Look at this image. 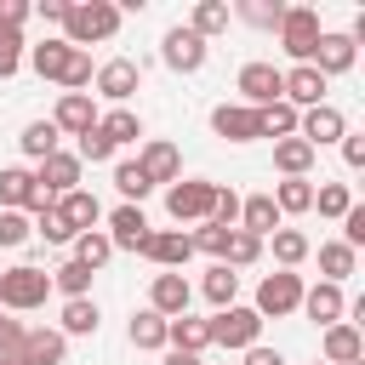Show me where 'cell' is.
<instances>
[{"instance_id": "6f0895ef", "label": "cell", "mask_w": 365, "mask_h": 365, "mask_svg": "<svg viewBox=\"0 0 365 365\" xmlns=\"http://www.w3.org/2000/svg\"><path fill=\"white\" fill-rule=\"evenodd\" d=\"M34 11H40V17H46V23H63V17H68V0H40V6H34Z\"/></svg>"}, {"instance_id": "8fae6325", "label": "cell", "mask_w": 365, "mask_h": 365, "mask_svg": "<svg viewBox=\"0 0 365 365\" xmlns=\"http://www.w3.org/2000/svg\"><path fill=\"white\" fill-rule=\"evenodd\" d=\"M34 188H40V194H51V200L74 194V188H80V154H68V148L46 154V160L34 165Z\"/></svg>"}, {"instance_id": "d4e9b609", "label": "cell", "mask_w": 365, "mask_h": 365, "mask_svg": "<svg viewBox=\"0 0 365 365\" xmlns=\"http://www.w3.org/2000/svg\"><path fill=\"white\" fill-rule=\"evenodd\" d=\"M68 359V336L63 331H23V365H63Z\"/></svg>"}, {"instance_id": "484cf974", "label": "cell", "mask_w": 365, "mask_h": 365, "mask_svg": "<svg viewBox=\"0 0 365 365\" xmlns=\"http://www.w3.org/2000/svg\"><path fill=\"white\" fill-rule=\"evenodd\" d=\"M68 40H40V46H29L23 57H29V68L40 74V80H63V68H68Z\"/></svg>"}, {"instance_id": "3957f363", "label": "cell", "mask_w": 365, "mask_h": 365, "mask_svg": "<svg viewBox=\"0 0 365 365\" xmlns=\"http://www.w3.org/2000/svg\"><path fill=\"white\" fill-rule=\"evenodd\" d=\"M211 200H217V182H205V177H177L165 188L171 222H211Z\"/></svg>"}, {"instance_id": "f35d334b", "label": "cell", "mask_w": 365, "mask_h": 365, "mask_svg": "<svg viewBox=\"0 0 365 365\" xmlns=\"http://www.w3.org/2000/svg\"><path fill=\"white\" fill-rule=\"evenodd\" d=\"M268 240H274V262H279V268H297V262H308V251H314L302 228H274Z\"/></svg>"}, {"instance_id": "db71d44e", "label": "cell", "mask_w": 365, "mask_h": 365, "mask_svg": "<svg viewBox=\"0 0 365 365\" xmlns=\"http://www.w3.org/2000/svg\"><path fill=\"white\" fill-rule=\"evenodd\" d=\"M11 354H23V325L0 314V359H11Z\"/></svg>"}, {"instance_id": "ba28073f", "label": "cell", "mask_w": 365, "mask_h": 365, "mask_svg": "<svg viewBox=\"0 0 365 365\" xmlns=\"http://www.w3.org/2000/svg\"><path fill=\"white\" fill-rule=\"evenodd\" d=\"M91 86H97V97H108L114 108H125V103L137 97V86H143V63H131V57H108V63L91 68Z\"/></svg>"}, {"instance_id": "ab89813d", "label": "cell", "mask_w": 365, "mask_h": 365, "mask_svg": "<svg viewBox=\"0 0 365 365\" xmlns=\"http://www.w3.org/2000/svg\"><path fill=\"white\" fill-rule=\"evenodd\" d=\"M108 257H114V245H108V234H103V228H91V234H74V262H86V268L97 274Z\"/></svg>"}, {"instance_id": "681fc988", "label": "cell", "mask_w": 365, "mask_h": 365, "mask_svg": "<svg viewBox=\"0 0 365 365\" xmlns=\"http://www.w3.org/2000/svg\"><path fill=\"white\" fill-rule=\"evenodd\" d=\"M29 234H34V222H29L23 211H0V245H6V251H11V245H23Z\"/></svg>"}, {"instance_id": "d6a6232c", "label": "cell", "mask_w": 365, "mask_h": 365, "mask_svg": "<svg viewBox=\"0 0 365 365\" xmlns=\"http://www.w3.org/2000/svg\"><path fill=\"white\" fill-rule=\"evenodd\" d=\"M17 143H23V154H29V160H34V165H40V160H46V154H57V148H63V131H57V125H51V120H29V125H23V137H17Z\"/></svg>"}, {"instance_id": "8d00e7d4", "label": "cell", "mask_w": 365, "mask_h": 365, "mask_svg": "<svg viewBox=\"0 0 365 365\" xmlns=\"http://www.w3.org/2000/svg\"><path fill=\"white\" fill-rule=\"evenodd\" d=\"M114 188H120V200H125V205H143V200L154 194V182L143 177V165H137V160H114Z\"/></svg>"}, {"instance_id": "f907efd6", "label": "cell", "mask_w": 365, "mask_h": 365, "mask_svg": "<svg viewBox=\"0 0 365 365\" xmlns=\"http://www.w3.org/2000/svg\"><path fill=\"white\" fill-rule=\"evenodd\" d=\"M211 222H222V228H234V222H240V194H234V188H222V182H217V200H211Z\"/></svg>"}, {"instance_id": "5b68a950", "label": "cell", "mask_w": 365, "mask_h": 365, "mask_svg": "<svg viewBox=\"0 0 365 365\" xmlns=\"http://www.w3.org/2000/svg\"><path fill=\"white\" fill-rule=\"evenodd\" d=\"M319 11L314 6H285V17H279V46H285V57H297V63H314V46H319Z\"/></svg>"}, {"instance_id": "7bdbcfd3", "label": "cell", "mask_w": 365, "mask_h": 365, "mask_svg": "<svg viewBox=\"0 0 365 365\" xmlns=\"http://www.w3.org/2000/svg\"><path fill=\"white\" fill-rule=\"evenodd\" d=\"M228 234H234V228H222V222H200V228H194V234H188V245H194V251H205V257H217V262H222V251H228Z\"/></svg>"}, {"instance_id": "816d5d0a", "label": "cell", "mask_w": 365, "mask_h": 365, "mask_svg": "<svg viewBox=\"0 0 365 365\" xmlns=\"http://www.w3.org/2000/svg\"><path fill=\"white\" fill-rule=\"evenodd\" d=\"M342 245H365V205H348V217H342Z\"/></svg>"}, {"instance_id": "e575fe53", "label": "cell", "mask_w": 365, "mask_h": 365, "mask_svg": "<svg viewBox=\"0 0 365 365\" xmlns=\"http://www.w3.org/2000/svg\"><path fill=\"white\" fill-rule=\"evenodd\" d=\"M91 279H97V274H91L86 262H74V257L51 268V291H63V302H74V297H91Z\"/></svg>"}, {"instance_id": "52a82bcc", "label": "cell", "mask_w": 365, "mask_h": 365, "mask_svg": "<svg viewBox=\"0 0 365 365\" xmlns=\"http://www.w3.org/2000/svg\"><path fill=\"white\" fill-rule=\"evenodd\" d=\"M205 57H211V46H205L188 23L165 29V40H160V63H165L171 74H200V68H205Z\"/></svg>"}, {"instance_id": "603a6c76", "label": "cell", "mask_w": 365, "mask_h": 365, "mask_svg": "<svg viewBox=\"0 0 365 365\" xmlns=\"http://www.w3.org/2000/svg\"><path fill=\"white\" fill-rule=\"evenodd\" d=\"M57 217H63L74 234H91V228L103 222V205H97V194H91V188H74V194H63V200H57Z\"/></svg>"}, {"instance_id": "f546056e", "label": "cell", "mask_w": 365, "mask_h": 365, "mask_svg": "<svg viewBox=\"0 0 365 365\" xmlns=\"http://www.w3.org/2000/svg\"><path fill=\"white\" fill-rule=\"evenodd\" d=\"M125 336H131V348L160 354V348H165V319H160L154 308H137V314H131V325H125Z\"/></svg>"}, {"instance_id": "7a4b0ae2", "label": "cell", "mask_w": 365, "mask_h": 365, "mask_svg": "<svg viewBox=\"0 0 365 365\" xmlns=\"http://www.w3.org/2000/svg\"><path fill=\"white\" fill-rule=\"evenodd\" d=\"M46 297H51V274L46 268L17 262V268L0 274V308L6 314H34V308H46Z\"/></svg>"}, {"instance_id": "1f68e13d", "label": "cell", "mask_w": 365, "mask_h": 365, "mask_svg": "<svg viewBox=\"0 0 365 365\" xmlns=\"http://www.w3.org/2000/svg\"><path fill=\"white\" fill-rule=\"evenodd\" d=\"M97 131H103L114 148H125V143L143 137V114H131V108H108V114H97Z\"/></svg>"}, {"instance_id": "836d02e7", "label": "cell", "mask_w": 365, "mask_h": 365, "mask_svg": "<svg viewBox=\"0 0 365 365\" xmlns=\"http://www.w3.org/2000/svg\"><path fill=\"white\" fill-rule=\"evenodd\" d=\"M354 268H359V251H354V245H342V240H325V245H319V274H325L331 285H342Z\"/></svg>"}, {"instance_id": "9a60e30c", "label": "cell", "mask_w": 365, "mask_h": 365, "mask_svg": "<svg viewBox=\"0 0 365 365\" xmlns=\"http://www.w3.org/2000/svg\"><path fill=\"white\" fill-rule=\"evenodd\" d=\"M51 125H57L63 137H86V131L97 125V103H91V91H63L57 108H51Z\"/></svg>"}, {"instance_id": "c3c4849f", "label": "cell", "mask_w": 365, "mask_h": 365, "mask_svg": "<svg viewBox=\"0 0 365 365\" xmlns=\"http://www.w3.org/2000/svg\"><path fill=\"white\" fill-rule=\"evenodd\" d=\"M57 86H63V91H86V86H91V57H86V51H68V68H63Z\"/></svg>"}, {"instance_id": "cb8c5ba5", "label": "cell", "mask_w": 365, "mask_h": 365, "mask_svg": "<svg viewBox=\"0 0 365 365\" xmlns=\"http://www.w3.org/2000/svg\"><path fill=\"white\" fill-rule=\"evenodd\" d=\"M165 348L205 354V348H211V319H194V314H177V319H165Z\"/></svg>"}, {"instance_id": "277c9868", "label": "cell", "mask_w": 365, "mask_h": 365, "mask_svg": "<svg viewBox=\"0 0 365 365\" xmlns=\"http://www.w3.org/2000/svg\"><path fill=\"white\" fill-rule=\"evenodd\" d=\"M262 319H285V314H297L302 308V274H291V268H274V274H262V285H257V302H251Z\"/></svg>"}, {"instance_id": "7c38bea8", "label": "cell", "mask_w": 365, "mask_h": 365, "mask_svg": "<svg viewBox=\"0 0 365 365\" xmlns=\"http://www.w3.org/2000/svg\"><path fill=\"white\" fill-rule=\"evenodd\" d=\"M103 234H108V245H114V251H137V257H143V245H148V234H154V228H148L143 205H114Z\"/></svg>"}, {"instance_id": "91938a15", "label": "cell", "mask_w": 365, "mask_h": 365, "mask_svg": "<svg viewBox=\"0 0 365 365\" xmlns=\"http://www.w3.org/2000/svg\"><path fill=\"white\" fill-rule=\"evenodd\" d=\"M0 365H23V354H11V359H0Z\"/></svg>"}, {"instance_id": "6da1fadb", "label": "cell", "mask_w": 365, "mask_h": 365, "mask_svg": "<svg viewBox=\"0 0 365 365\" xmlns=\"http://www.w3.org/2000/svg\"><path fill=\"white\" fill-rule=\"evenodd\" d=\"M120 34V6L114 0H68V17H63V40L74 51L86 46H103Z\"/></svg>"}, {"instance_id": "44dd1931", "label": "cell", "mask_w": 365, "mask_h": 365, "mask_svg": "<svg viewBox=\"0 0 365 365\" xmlns=\"http://www.w3.org/2000/svg\"><path fill=\"white\" fill-rule=\"evenodd\" d=\"M143 257H148L154 268H182V262L194 257V245H188V234H182V228H154V234H148V245H143Z\"/></svg>"}, {"instance_id": "680465c9", "label": "cell", "mask_w": 365, "mask_h": 365, "mask_svg": "<svg viewBox=\"0 0 365 365\" xmlns=\"http://www.w3.org/2000/svg\"><path fill=\"white\" fill-rule=\"evenodd\" d=\"M160 365H205V359H200V354H182V348H165Z\"/></svg>"}, {"instance_id": "74e56055", "label": "cell", "mask_w": 365, "mask_h": 365, "mask_svg": "<svg viewBox=\"0 0 365 365\" xmlns=\"http://www.w3.org/2000/svg\"><path fill=\"white\" fill-rule=\"evenodd\" d=\"M228 17H234V11H228V0H200V6H194V17H188V29L211 46V34H222V29H228Z\"/></svg>"}, {"instance_id": "bcb514c9", "label": "cell", "mask_w": 365, "mask_h": 365, "mask_svg": "<svg viewBox=\"0 0 365 365\" xmlns=\"http://www.w3.org/2000/svg\"><path fill=\"white\" fill-rule=\"evenodd\" d=\"M34 234H40L46 245H74V228H68V222L57 217V205H46V211L34 217Z\"/></svg>"}, {"instance_id": "94428289", "label": "cell", "mask_w": 365, "mask_h": 365, "mask_svg": "<svg viewBox=\"0 0 365 365\" xmlns=\"http://www.w3.org/2000/svg\"><path fill=\"white\" fill-rule=\"evenodd\" d=\"M314 365H325V359H314Z\"/></svg>"}, {"instance_id": "4316f807", "label": "cell", "mask_w": 365, "mask_h": 365, "mask_svg": "<svg viewBox=\"0 0 365 365\" xmlns=\"http://www.w3.org/2000/svg\"><path fill=\"white\" fill-rule=\"evenodd\" d=\"M268 200L279 205V217H302V211H314V182L308 177H285V182H274Z\"/></svg>"}, {"instance_id": "b9f144b4", "label": "cell", "mask_w": 365, "mask_h": 365, "mask_svg": "<svg viewBox=\"0 0 365 365\" xmlns=\"http://www.w3.org/2000/svg\"><path fill=\"white\" fill-rule=\"evenodd\" d=\"M234 17H245L251 29H279L285 6H279V0H240V6H234Z\"/></svg>"}, {"instance_id": "4dcf8cb0", "label": "cell", "mask_w": 365, "mask_h": 365, "mask_svg": "<svg viewBox=\"0 0 365 365\" xmlns=\"http://www.w3.org/2000/svg\"><path fill=\"white\" fill-rule=\"evenodd\" d=\"M257 137H274V143H285V137H297V108L279 97V103H268V108H257Z\"/></svg>"}, {"instance_id": "e0dca14e", "label": "cell", "mask_w": 365, "mask_h": 365, "mask_svg": "<svg viewBox=\"0 0 365 365\" xmlns=\"http://www.w3.org/2000/svg\"><path fill=\"white\" fill-rule=\"evenodd\" d=\"M319 359H325V365H354V359H365V336H359V325H354V319L325 325V336H319Z\"/></svg>"}, {"instance_id": "11a10c76", "label": "cell", "mask_w": 365, "mask_h": 365, "mask_svg": "<svg viewBox=\"0 0 365 365\" xmlns=\"http://www.w3.org/2000/svg\"><path fill=\"white\" fill-rule=\"evenodd\" d=\"M29 11H34L29 0H0V23H6V29H23V23H29Z\"/></svg>"}, {"instance_id": "30bf717a", "label": "cell", "mask_w": 365, "mask_h": 365, "mask_svg": "<svg viewBox=\"0 0 365 365\" xmlns=\"http://www.w3.org/2000/svg\"><path fill=\"white\" fill-rule=\"evenodd\" d=\"M342 131H348V120H342V108L336 103H319V108H302L297 114V137L319 154L325 143H342Z\"/></svg>"}, {"instance_id": "ac0fdd59", "label": "cell", "mask_w": 365, "mask_h": 365, "mask_svg": "<svg viewBox=\"0 0 365 365\" xmlns=\"http://www.w3.org/2000/svg\"><path fill=\"white\" fill-rule=\"evenodd\" d=\"M137 165H143V177L160 188H171L177 177H182V154H177V143H165V137H154V143H143V154H137Z\"/></svg>"}, {"instance_id": "4fadbf2b", "label": "cell", "mask_w": 365, "mask_h": 365, "mask_svg": "<svg viewBox=\"0 0 365 365\" xmlns=\"http://www.w3.org/2000/svg\"><path fill=\"white\" fill-rule=\"evenodd\" d=\"M188 297H194V285L182 279V268H160V274H154V285H148V308H154L160 319L188 314Z\"/></svg>"}, {"instance_id": "9c48e42d", "label": "cell", "mask_w": 365, "mask_h": 365, "mask_svg": "<svg viewBox=\"0 0 365 365\" xmlns=\"http://www.w3.org/2000/svg\"><path fill=\"white\" fill-rule=\"evenodd\" d=\"M234 86H240L245 108H268V103H279V91H285V68H274V63H245Z\"/></svg>"}, {"instance_id": "f1b7e54d", "label": "cell", "mask_w": 365, "mask_h": 365, "mask_svg": "<svg viewBox=\"0 0 365 365\" xmlns=\"http://www.w3.org/2000/svg\"><path fill=\"white\" fill-rule=\"evenodd\" d=\"M97 325H103V308L91 302V297H74V302H63V336H97Z\"/></svg>"}, {"instance_id": "7402d4cb", "label": "cell", "mask_w": 365, "mask_h": 365, "mask_svg": "<svg viewBox=\"0 0 365 365\" xmlns=\"http://www.w3.org/2000/svg\"><path fill=\"white\" fill-rule=\"evenodd\" d=\"M354 57H359V46H354L348 34H319V46H314V68H319L325 80H331V74H348Z\"/></svg>"}, {"instance_id": "5bb4252c", "label": "cell", "mask_w": 365, "mask_h": 365, "mask_svg": "<svg viewBox=\"0 0 365 365\" xmlns=\"http://www.w3.org/2000/svg\"><path fill=\"white\" fill-rule=\"evenodd\" d=\"M325 86H331V80H325L314 63H297V68H285V91H279V97L302 114V108H319V103H325Z\"/></svg>"}, {"instance_id": "d6986e66", "label": "cell", "mask_w": 365, "mask_h": 365, "mask_svg": "<svg viewBox=\"0 0 365 365\" xmlns=\"http://www.w3.org/2000/svg\"><path fill=\"white\" fill-rule=\"evenodd\" d=\"M211 131H217L222 143H257V108H245V103H217V108H211Z\"/></svg>"}, {"instance_id": "7dc6e473", "label": "cell", "mask_w": 365, "mask_h": 365, "mask_svg": "<svg viewBox=\"0 0 365 365\" xmlns=\"http://www.w3.org/2000/svg\"><path fill=\"white\" fill-rule=\"evenodd\" d=\"M74 154H80V165H86V160H91V165H108V160H114V143H108V137L91 125V131L80 137V148H74Z\"/></svg>"}, {"instance_id": "8992f818", "label": "cell", "mask_w": 365, "mask_h": 365, "mask_svg": "<svg viewBox=\"0 0 365 365\" xmlns=\"http://www.w3.org/2000/svg\"><path fill=\"white\" fill-rule=\"evenodd\" d=\"M211 342L240 348V354L257 348V342H262V314H257V308H240V302H234V308H217V314H211Z\"/></svg>"}, {"instance_id": "ffe728a7", "label": "cell", "mask_w": 365, "mask_h": 365, "mask_svg": "<svg viewBox=\"0 0 365 365\" xmlns=\"http://www.w3.org/2000/svg\"><path fill=\"white\" fill-rule=\"evenodd\" d=\"M240 234H251V240H268L274 228H285V217H279V205L268 200V194H245L240 200V222H234Z\"/></svg>"}, {"instance_id": "60d3db41", "label": "cell", "mask_w": 365, "mask_h": 365, "mask_svg": "<svg viewBox=\"0 0 365 365\" xmlns=\"http://www.w3.org/2000/svg\"><path fill=\"white\" fill-rule=\"evenodd\" d=\"M314 205H319V217L342 222L348 205H354V194H348V182H319V188H314Z\"/></svg>"}, {"instance_id": "83f0119b", "label": "cell", "mask_w": 365, "mask_h": 365, "mask_svg": "<svg viewBox=\"0 0 365 365\" xmlns=\"http://www.w3.org/2000/svg\"><path fill=\"white\" fill-rule=\"evenodd\" d=\"M200 291H205L211 308H234V297H240V274H234L228 262H211L205 279H200Z\"/></svg>"}, {"instance_id": "9f6ffc18", "label": "cell", "mask_w": 365, "mask_h": 365, "mask_svg": "<svg viewBox=\"0 0 365 365\" xmlns=\"http://www.w3.org/2000/svg\"><path fill=\"white\" fill-rule=\"evenodd\" d=\"M245 365H285V354H279V348H262V342H257V348H245Z\"/></svg>"}, {"instance_id": "2e32d148", "label": "cell", "mask_w": 365, "mask_h": 365, "mask_svg": "<svg viewBox=\"0 0 365 365\" xmlns=\"http://www.w3.org/2000/svg\"><path fill=\"white\" fill-rule=\"evenodd\" d=\"M297 314H308L314 325H336V319H348V297H342V285L319 279V285H302V308Z\"/></svg>"}, {"instance_id": "d590c367", "label": "cell", "mask_w": 365, "mask_h": 365, "mask_svg": "<svg viewBox=\"0 0 365 365\" xmlns=\"http://www.w3.org/2000/svg\"><path fill=\"white\" fill-rule=\"evenodd\" d=\"M274 165H279V177H308L314 171V148L302 137H285V143H274Z\"/></svg>"}, {"instance_id": "f5cc1de1", "label": "cell", "mask_w": 365, "mask_h": 365, "mask_svg": "<svg viewBox=\"0 0 365 365\" xmlns=\"http://www.w3.org/2000/svg\"><path fill=\"white\" fill-rule=\"evenodd\" d=\"M342 160L348 171H365V131H342Z\"/></svg>"}, {"instance_id": "ee69618b", "label": "cell", "mask_w": 365, "mask_h": 365, "mask_svg": "<svg viewBox=\"0 0 365 365\" xmlns=\"http://www.w3.org/2000/svg\"><path fill=\"white\" fill-rule=\"evenodd\" d=\"M257 257H262V240H251V234H240V228H234V234H228V251H222V262L240 274V268H251Z\"/></svg>"}, {"instance_id": "f6af8a7d", "label": "cell", "mask_w": 365, "mask_h": 365, "mask_svg": "<svg viewBox=\"0 0 365 365\" xmlns=\"http://www.w3.org/2000/svg\"><path fill=\"white\" fill-rule=\"evenodd\" d=\"M23 51H29V46H23V29H6V23H0V80H11V74L23 68Z\"/></svg>"}]
</instances>
